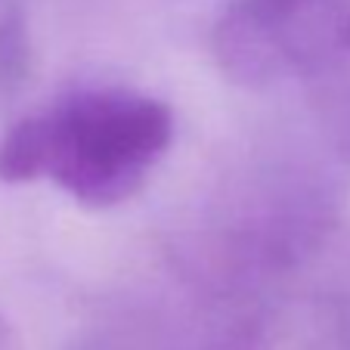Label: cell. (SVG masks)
Here are the masks:
<instances>
[{"label": "cell", "mask_w": 350, "mask_h": 350, "mask_svg": "<svg viewBox=\"0 0 350 350\" xmlns=\"http://www.w3.org/2000/svg\"><path fill=\"white\" fill-rule=\"evenodd\" d=\"M171 143L165 99L133 87H81L0 137V180L50 183L78 205L115 208L149 183Z\"/></svg>", "instance_id": "cell-1"}, {"label": "cell", "mask_w": 350, "mask_h": 350, "mask_svg": "<svg viewBox=\"0 0 350 350\" xmlns=\"http://www.w3.org/2000/svg\"><path fill=\"white\" fill-rule=\"evenodd\" d=\"M211 53L239 87H301L350 159V0H236L214 25Z\"/></svg>", "instance_id": "cell-2"}, {"label": "cell", "mask_w": 350, "mask_h": 350, "mask_svg": "<svg viewBox=\"0 0 350 350\" xmlns=\"http://www.w3.org/2000/svg\"><path fill=\"white\" fill-rule=\"evenodd\" d=\"M0 350H19L16 332H13V325L3 319V313H0Z\"/></svg>", "instance_id": "cell-3"}]
</instances>
